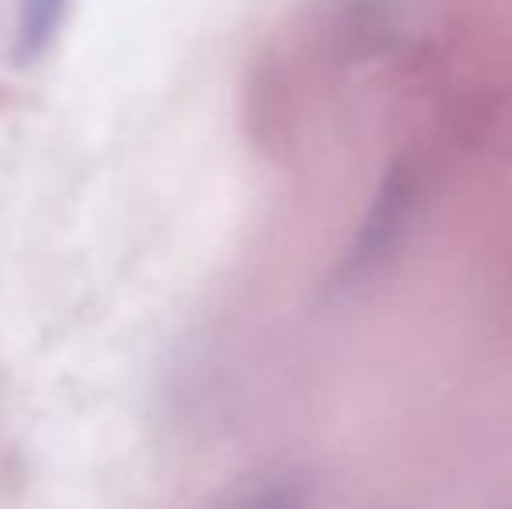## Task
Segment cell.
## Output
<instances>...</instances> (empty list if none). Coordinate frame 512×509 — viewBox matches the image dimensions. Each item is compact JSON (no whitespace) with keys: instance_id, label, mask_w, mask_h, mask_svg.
<instances>
[{"instance_id":"1","label":"cell","mask_w":512,"mask_h":509,"mask_svg":"<svg viewBox=\"0 0 512 509\" xmlns=\"http://www.w3.org/2000/svg\"><path fill=\"white\" fill-rule=\"evenodd\" d=\"M411 203V175L405 168H391L387 178L380 182L373 206L366 213V224L359 231L356 245H352L349 258H345V276H363L394 248V241L401 238V224Z\"/></svg>"},{"instance_id":"2","label":"cell","mask_w":512,"mask_h":509,"mask_svg":"<svg viewBox=\"0 0 512 509\" xmlns=\"http://www.w3.org/2000/svg\"><path fill=\"white\" fill-rule=\"evenodd\" d=\"M216 509H317V489L304 471L272 468L237 482Z\"/></svg>"},{"instance_id":"3","label":"cell","mask_w":512,"mask_h":509,"mask_svg":"<svg viewBox=\"0 0 512 509\" xmlns=\"http://www.w3.org/2000/svg\"><path fill=\"white\" fill-rule=\"evenodd\" d=\"M70 0H18V25H14V60L35 63L53 46L63 25Z\"/></svg>"}]
</instances>
